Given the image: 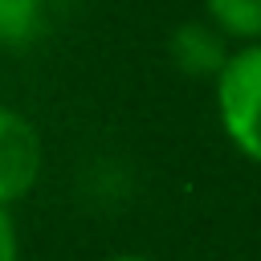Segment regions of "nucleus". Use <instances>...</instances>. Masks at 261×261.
<instances>
[{
  "instance_id": "obj_1",
  "label": "nucleus",
  "mask_w": 261,
  "mask_h": 261,
  "mask_svg": "<svg viewBox=\"0 0 261 261\" xmlns=\"http://www.w3.org/2000/svg\"><path fill=\"white\" fill-rule=\"evenodd\" d=\"M212 102L228 147L261 167V41L232 45L212 77Z\"/></svg>"
},
{
  "instance_id": "obj_2",
  "label": "nucleus",
  "mask_w": 261,
  "mask_h": 261,
  "mask_svg": "<svg viewBox=\"0 0 261 261\" xmlns=\"http://www.w3.org/2000/svg\"><path fill=\"white\" fill-rule=\"evenodd\" d=\"M41 171H45L41 126L24 110L0 102V208L20 204L37 188Z\"/></svg>"
},
{
  "instance_id": "obj_3",
  "label": "nucleus",
  "mask_w": 261,
  "mask_h": 261,
  "mask_svg": "<svg viewBox=\"0 0 261 261\" xmlns=\"http://www.w3.org/2000/svg\"><path fill=\"white\" fill-rule=\"evenodd\" d=\"M228 53H232V41L208 20H184L167 37V61L184 77H196V82H212Z\"/></svg>"
},
{
  "instance_id": "obj_4",
  "label": "nucleus",
  "mask_w": 261,
  "mask_h": 261,
  "mask_svg": "<svg viewBox=\"0 0 261 261\" xmlns=\"http://www.w3.org/2000/svg\"><path fill=\"white\" fill-rule=\"evenodd\" d=\"M69 0H0V49H33L65 16Z\"/></svg>"
},
{
  "instance_id": "obj_5",
  "label": "nucleus",
  "mask_w": 261,
  "mask_h": 261,
  "mask_svg": "<svg viewBox=\"0 0 261 261\" xmlns=\"http://www.w3.org/2000/svg\"><path fill=\"white\" fill-rule=\"evenodd\" d=\"M204 20L232 45L261 41V0H204Z\"/></svg>"
},
{
  "instance_id": "obj_6",
  "label": "nucleus",
  "mask_w": 261,
  "mask_h": 261,
  "mask_svg": "<svg viewBox=\"0 0 261 261\" xmlns=\"http://www.w3.org/2000/svg\"><path fill=\"white\" fill-rule=\"evenodd\" d=\"M0 261H20V228L12 208H0Z\"/></svg>"
},
{
  "instance_id": "obj_7",
  "label": "nucleus",
  "mask_w": 261,
  "mask_h": 261,
  "mask_svg": "<svg viewBox=\"0 0 261 261\" xmlns=\"http://www.w3.org/2000/svg\"><path fill=\"white\" fill-rule=\"evenodd\" d=\"M102 261H155V257H147V253H110Z\"/></svg>"
}]
</instances>
